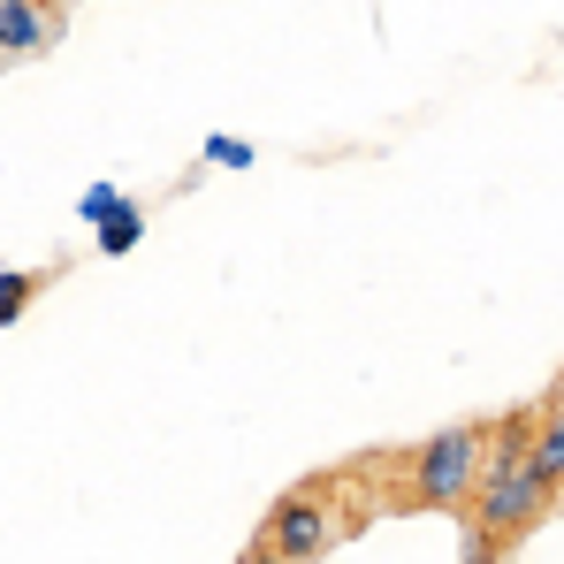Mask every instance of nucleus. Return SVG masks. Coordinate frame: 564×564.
Here are the masks:
<instances>
[{
    "label": "nucleus",
    "mask_w": 564,
    "mask_h": 564,
    "mask_svg": "<svg viewBox=\"0 0 564 564\" xmlns=\"http://www.w3.org/2000/svg\"><path fill=\"white\" fill-rule=\"evenodd\" d=\"M480 443H488V420H458V427H435L427 443L397 451L389 511H458L473 496V473H480Z\"/></svg>",
    "instance_id": "1"
},
{
    "label": "nucleus",
    "mask_w": 564,
    "mask_h": 564,
    "mask_svg": "<svg viewBox=\"0 0 564 564\" xmlns=\"http://www.w3.org/2000/svg\"><path fill=\"white\" fill-rule=\"evenodd\" d=\"M359 527L367 519L344 511V473H313V480H297V488L275 496V511L260 527V550H275L290 564H321L344 534H359Z\"/></svg>",
    "instance_id": "2"
},
{
    "label": "nucleus",
    "mask_w": 564,
    "mask_h": 564,
    "mask_svg": "<svg viewBox=\"0 0 564 564\" xmlns=\"http://www.w3.org/2000/svg\"><path fill=\"white\" fill-rule=\"evenodd\" d=\"M206 153H214V161H221V169H252V145H237V138H214V145H206Z\"/></svg>",
    "instance_id": "8"
},
{
    "label": "nucleus",
    "mask_w": 564,
    "mask_h": 564,
    "mask_svg": "<svg viewBox=\"0 0 564 564\" xmlns=\"http://www.w3.org/2000/svg\"><path fill=\"white\" fill-rule=\"evenodd\" d=\"M54 31H62L54 0H0V62H23V54L54 46Z\"/></svg>",
    "instance_id": "4"
},
{
    "label": "nucleus",
    "mask_w": 564,
    "mask_h": 564,
    "mask_svg": "<svg viewBox=\"0 0 564 564\" xmlns=\"http://www.w3.org/2000/svg\"><path fill=\"white\" fill-rule=\"evenodd\" d=\"M115 206H122V191H115V184H93V191H85V206H77V214H85V221H107Z\"/></svg>",
    "instance_id": "7"
},
{
    "label": "nucleus",
    "mask_w": 564,
    "mask_h": 564,
    "mask_svg": "<svg viewBox=\"0 0 564 564\" xmlns=\"http://www.w3.org/2000/svg\"><path fill=\"white\" fill-rule=\"evenodd\" d=\"M237 564H290V557H275V550H260V542H252V550H245Z\"/></svg>",
    "instance_id": "9"
},
{
    "label": "nucleus",
    "mask_w": 564,
    "mask_h": 564,
    "mask_svg": "<svg viewBox=\"0 0 564 564\" xmlns=\"http://www.w3.org/2000/svg\"><path fill=\"white\" fill-rule=\"evenodd\" d=\"M39 290H46V268H23V275H0V328H8V321H15V313H23V305H31Z\"/></svg>",
    "instance_id": "5"
},
{
    "label": "nucleus",
    "mask_w": 564,
    "mask_h": 564,
    "mask_svg": "<svg viewBox=\"0 0 564 564\" xmlns=\"http://www.w3.org/2000/svg\"><path fill=\"white\" fill-rule=\"evenodd\" d=\"M527 480L557 503L564 496V389H542L534 397V420H527Z\"/></svg>",
    "instance_id": "3"
},
{
    "label": "nucleus",
    "mask_w": 564,
    "mask_h": 564,
    "mask_svg": "<svg viewBox=\"0 0 564 564\" xmlns=\"http://www.w3.org/2000/svg\"><path fill=\"white\" fill-rule=\"evenodd\" d=\"M138 237H145V214H138V206H115V214L99 221V252H130Z\"/></svg>",
    "instance_id": "6"
}]
</instances>
